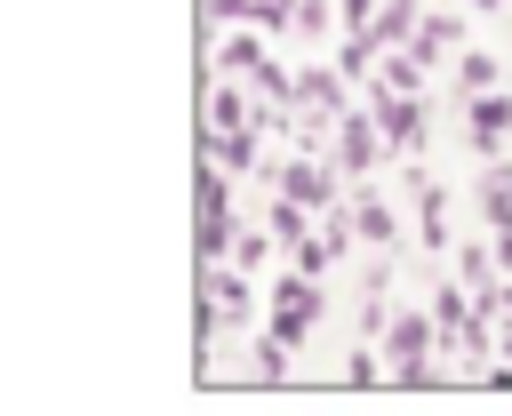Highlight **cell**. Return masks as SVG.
Here are the masks:
<instances>
[{
	"mask_svg": "<svg viewBox=\"0 0 512 416\" xmlns=\"http://www.w3.org/2000/svg\"><path fill=\"white\" fill-rule=\"evenodd\" d=\"M376 344H384V368H392V384H448V376H456L448 360H432V352L448 344L432 312H392Z\"/></svg>",
	"mask_w": 512,
	"mask_h": 416,
	"instance_id": "1",
	"label": "cell"
},
{
	"mask_svg": "<svg viewBox=\"0 0 512 416\" xmlns=\"http://www.w3.org/2000/svg\"><path fill=\"white\" fill-rule=\"evenodd\" d=\"M256 320V288L240 280V256L224 264V256H200V336H216V328H248Z\"/></svg>",
	"mask_w": 512,
	"mask_h": 416,
	"instance_id": "2",
	"label": "cell"
},
{
	"mask_svg": "<svg viewBox=\"0 0 512 416\" xmlns=\"http://www.w3.org/2000/svg\"><path fill=\"white\" fill-rule=\"evenodd\" d=\"M320 304H328V296H320V272L296 264L288 280H272V296H264V328L288 336V344H304V336L320 328Z\"/></svg>",
	"mask_w": 512,
	"mask_h": 416,
	"instance_id": "3",
	"label": "cell"
},
{
	"mask_svg": "<svg viewBox=\"0 0 512 416\" xmlns=\"http://www.w3.org/2000/svg\"><path fill=\"white\" fill-rule=\"evenodd\" d=\"M272 184H280L288 200H304V208H336V184H344V168H336V152L320 160V152L304 144L296 160H272Z\"/></svg>",
	"mask_w": 512,
	"mask_h": 416,
	"instance_id": "4",
	"label": "cell"
},
{
	"mask_svg": "<svg viewBox=\"0 0 512 416\" xmlns=\"http://www.w3.org/2000/svg\"><path fill=\"white\" fill-rule=\"evenodd\" d=\"M232 240H240V224H232V192H224V168L208 160V168H200V216H192V248H200V256H232Z\"/></svg>",
	"mask_w": 512,
	"mask_h": 416,
	"instance_id": "5",
	"label": "cell"
},
{
	"mask_svg": "<svg viewBox=\"0 0 512 416\" xmlns=\"http://www.w3.org/2000/svg\"><path fill=\"white\" fill-rule=\"evenodd\" d=\"M328 144H336V168H344V176H368V168L392 152V136H384V120H376V112H344Z\"/></svg>",
	"mask_w": 512,
	"mask_h": 416,
	"instance_id": "6",
	"label": "cell"
},
{
	"mask_svg": "<svg viewBox=\"0 0 512 416\" xmlns=\"http://www.w3.org/2000/svg\"><path fill=\"white\" fill-rule=\"evenodd\" d=\"M504 144H512V96L504 88H480L472 96V152L480 160H504Z\"/></svg>",
	"mask_w": 512,
	"mask_h": 416,
	"instance_id": "7",
	"label": "cell"
},
{
	"mask_svg": "<svg viewBox=\"0 0 512 416\" xmlns=\"http://www.w3.org/2000/svg\"><path fill=\"white\" fill-rule=\"evenodd\" d=\"M368 112L384 120L392 152H424V104H416V96H384V88H376V96H368Z\"/></svg>",
	"mask_w": 512,
	"mask_h": 416,
	"instance_id": "8",
	"label": "cell"
},
{
	"mask_svg": "<svg viewBox=\"0 0 512 416\" xmlns=\"http://www.w3.org/2000/svg\"><path fill=\"white\" fill-rule=\"evenodd\" d=\"M416 24H424V8H416V0H376V16H368L360 32H368L376 48H408V40H416Z\"/></svg>",
	"mask_w": 512,
	"mask_h": 416,
	"instance_id": "9",
	"label": "cell"
},
{
	"mask_svg": "<svg viewBox=\"0 0 512 416\" xmlns=\"http://www.w3.org/2000/svg\"><path fill=\"white\" fill-rule=\"evenodd\" d=\"M208 160H216L224 176H248V168L264 160V144H256V128H216V136H208Z\"/></svg>",
	"mask_w": 512,
	"mask_h": 416,
	"instance_id": "10",
	"label": "cell"
},
{
	"mask_svg": "<svg viewBox=\"0 0 512 416\" xmlns=\"http://www.w3.org/2000/svg\"><path fill=\"white\" fill-rule=\"evenodd\" d=\"M464 48V24H448V16H424L416 24V40H408V56L416 64H440V56H456Z\"/></svg>",
	"mask_w": 512,
	"mask_h": 416,
	"instance_id": "11",
	"label": "cell"
},
{
	"mask_svg": "<svg viewBox=\"0 0 512 416\" xmlns=\"http://www.w3.org/2000/svg\"><path fill=\"white\" fill-rule=\"evenodd\" d=\"M416 232H424V248H448V192L432 176H416Z\"/></svg>",
	"mask_w": 512,
	"mask_h": 416,
	"instance_id": "12",
	"label": "cell"
},
{
	"mask_svg": "<svg viewBox=\"0 0 512 416\" xmlns=\"http://www.w3.org/2000/svg\"><path fill=\"white\" fill-rule=\"evenodd\" d=\"M480 216H488V232H512V176H504V160H488V176H480Z\"/></svg>",
	"mask_w": 512,
	"mask_h": 416,
	"instance_id": "13",
	"label": "cell"
},
{
	"mask_svg": "<svg viewBox=\"0 0 512 416\" xmlns=\"http://www.w3.org/2000/svg\"><path fill=\"white\" fill-rule=\"evenodd\" d=\"M288 352H296V344H288V336H272V328H264V344H256V352H248V360H240V376H256V384H280V376H288Z\"/></svg>",
	"mask_w": 512,
	"mask_h": 416,
	"instance_id": "14",
	"label": "cell"
},
{
	"mask_svg": "<svg viewBox=\"0 0 512 416\" xmlns=\"http://www.w3.org/2000/svg\"><path fill=\"white\" fill-rule=\"evenodd\" d=\"M352 224H360L368 248H392V208H384V192H360V200H352Z\"/></svg>",
	"mask_w": 512,
	"mask_h": 416,
	"instance_id": "15",
	"label": "cell"
},
{
	"mask_svg": "<svg viewBox=\"0 0 512 416\" xmlns=\"http://www.w3.org/2000/svg\"><path fill=\"white\" fill-rule=\"evenodd\" d=\"M208 128H256V112H248V96H240L232 80H216V96H208Z\"/></svg>",
	"mask_w": 512,
	"mask_h": 416,
	"instance_id": "16",
	"label": "cell"
},
{
	"mask_svg": "<svg viewBox=\"0 0 512 416\" xmlns=\"http://www.w3.org/2000/svg\"><path fill=\"white\" fill-rule=\"evenodd\" d=\"M216 64H224V72H248V80H256V72H264V64H272V56H264V48H256V40H248V32H232V40H224V48H216Z\"/></svg>",
	"mask_w": 512,
	"mask_h": 416,
	"instance_id": "17",
	"label": "cell"
},
{
	"mask_svg": "<svg viewBox=\"0 0 512 416\" xmlns=\"http://www.w3.org/2000/svg\"><path fill=\"white\" fill-rule=\"evenodd\" d=\"M432 320H440V336H456V328L472 320V312H464V288H448V280H440V296H432Z\"/></svg>",
	"mask_w": 512,
	"mask_h": 416,
	"instance_id": "18",
	"label": "cell"
},
{
	"mask_svg": "<svg viewBox=\"0 0 512 416\" xmlns=\"http://www.w3.org/2000/svg\"><path fill=\"white\" fill-rule=\"evenodd\" d=\"M456 80H464V96L496 88V56H464V64H456Z\"/></svg>",
	"mask_w": 512,
	"mask_h": 416,
	"instance_id": "19",
	"label": "cell"
},
{
	"mask_svg": "<svg viewBox=\"0 0 512 416\" xmlns=\"http://www.w3.org/2000/svg\"><path fill=\"white\" fill-rule=\"evenodd\" d=\"M232 256H240V264H248V272H256V264H264V256H272V232H240V240H232Z\"/></svg>",
	"mask_w": 512,
	"mask_h": 416,
	"instance_id": "20",
	"label": "cell"
},
{
	"mask_svg": "<svg viewBox=\"0 0 512 416\" xmlns=\"http://www.w3.org/2000/svg\"><path fill=\"white\" fill-rule=\"evenodd\" d=\"M368 16H376V0H344V24H352V32H360Z\"/></svg>",
	"mask_w": 512,
	"mask_h": 416,
	"instance_id": "21",
	"label": "cell"
},
{
	"mask_svg": "<svg viewBox=\"0 0 512 416\" xmlns=\"http://www.w3.org/2000/svg\"><path fill=\"white\" fill-rule=\"evenodd\" d=\"M496 264H504V272H512V232H496Z\"/></svg>",
	"mask_w": 512,
	"mask_h": 416,
	"instance_id": "22",
	"label": "cell"
},
{
	"mask_svg": "<svg viewBox=\"0 0 512 416\" xmlns=\"http://www.w3.org/2000/svg\"><path fill=\"white\" fill-rule=\"evenodd\" d=\"M504 360H512V312H504Z\"/></svg>",
	"mask_w": 512,
	"mask_h": 416,
	"instance_id": "23",
	"label": "cell"
},
{
	"mask_svg": "<svg viewBox=\"0 0 512 416\" xmlns=\"http://www.w3.org/2000/svg\"><path fill=\"white\" fill-rule=\"evenodd\" d=\"M472 8H504V0H472Z\"/></svg>",
	"mask_w": 512,
	"mask_h": 416,
	"instance_id": "24",
	"label": "cell"
}]
</instances>
